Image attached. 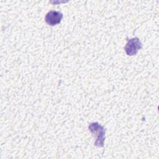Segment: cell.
Masks as SVG:
<instances>
[{"instance_id": "6da1fadb", "label": "cell", "mask_w": 159, "mask_h": 159, "mask_svg": "<svg viewBox=\"0 0 159 159\" xmlns=\"http://www.w3.org/2000/svg\"><path fill=\"white\" fill-rule=\"evenodd\" d=\"M89 130L96 137L94 142V145L98 147H102L104 146V142L105 140V129L99 124L98 122L91 123L88 127Z\"/></svg>"}, {"instance_id": "7a4b0ae2", "label": "cell", "mask_w": 159, "mask_h": 159, "mask_svg": "<svg viewBox=\"0 0 159 159\" xmlns=\"http://www.w3.org/2000/svg\"><path fill=\"white\" fill-rule=\"evenodd\" d=\"M142 48V44L138 37L129 39L124 47V50L127 55L132 56L137 54L139 50Z\"/></svg>"}, {"instance_id": "3957f363", "label": "cell", "mask_w": 159, "mask_h": 159, "mask_svg": "<svg viewBox=\"0 0 159 159\" xmlns=\"http://www.w3.org/2000/svg\"><path fill=\"white\" fill-rule=\"evenodd\" d=\"M62 18L63 14L61 12L57 11H50L46 14L45 20L49 25L53 26L60 23Z\"/></svg>"}]
</instances>
